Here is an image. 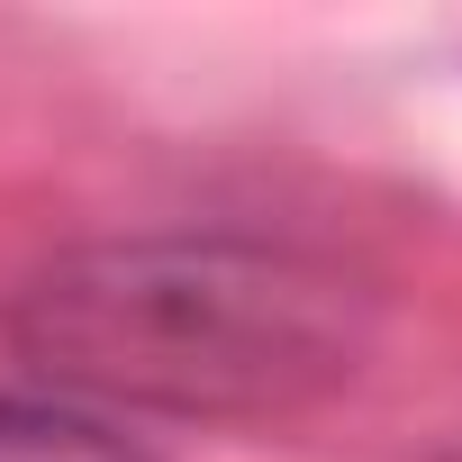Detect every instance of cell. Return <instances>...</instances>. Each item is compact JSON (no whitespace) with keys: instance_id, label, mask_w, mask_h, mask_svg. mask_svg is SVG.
Segmentation results:
<instances>
[{"instance_id":"obj_1","label":"cell","mask_w":462,"mask_h":462,"mask_svg":"<svg viewBox=\"0 0 462 462\" xmlns=\"http://www.w3.org/2000/svg\"><path fill=\"white\" fill-rule=\"evenodd\" d=\"M372 282L282 236H100L28 273L0 309L19 372L73 408L254 426L336 399L372 354Z\"/></svg>"},{"instance_id":"obj_2","label":"cell","mask_w":462,"mask_h":462,"mask_svg":"<svg viewBox=\"0 0 462 462\" xmlns=\"http://www.w3.org/2000/svg\"><path fill=\"white\" fill-rule=\"evenodd\" d=\"M0 462H154V453L73 399H0Z\"/></svg>"}]
</instances>
